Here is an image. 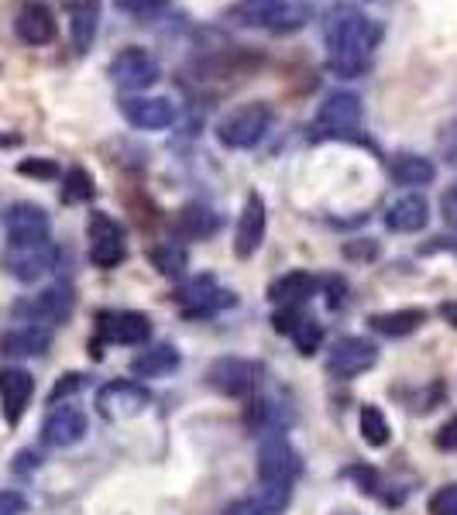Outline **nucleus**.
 <instances>
[{
	"mask_svg": "<svg viewBox=\"0 0 457 515\" xmlns=\"http://www.w3.org/2000/svg\"><path fill=\"white\" fill-rule=\"evenodd\" d=\"M440 316H444V320L451 323V327L457 330V299H451V303L440 306Z\"/></svg>",
	"mask_w": 457,
	"mask_h": 515,
	"instance_id": "obj_42",
	"label": "nucleus"
},
{
	"mask_svg": "<svg viewBox=\"0 0 457 515\" xmlns=\"http://www.w3.org/2000/svg\"><path fill=\"white\" fill-rule=\"evenodd\" d=\"M90 241V261L97 268H117L128 255L121 224H114L107 213H93L90 217Z\"/></svg>",
	"mask_w": 457,
	"mask_h": 515,
	"instance_id": "obj_14",
	"label": "nucleus"
},
{
	"mask_svg": "<svg viewBox=\"0 0 457 515\" xmlns=\"http://www.w3.org/2000/svg\"><path fill=\"white\" fill-rule=\"evenodd\" d=\"M430 220V203L420 193H403L396 203L385 210V227L392 234H416Z\"/></svg>",
	"mask_w": 457,
	"mask_h": 515,
	"instance_id": "obj_20",
	"label": "nucleus"
},
{
	"mask_svg": "<svg viewBox=\"0 0 457 515\" xmlns=\"http://www.w3.org/2000/svg\"><path fill=\"white\" fill-rule=\"evenodd\" d=\"M97 334L110 344H145L152 337V323L135 309H104L97 313Z\"/></svg>",
	"mask_w": 457,
	"mask_h": 515,
	"instance_id": "obj_13",
	"label": "nucleus"
},
{
	"mask_svg": "<svg viewBox=\"0 0 457 515\" xmlns=\"http://www.w3.org/2000/svg\"><path fill=\"white\" fill-rule=\"evenodd\" d=\"M317 134H351L361 128V97L358 93H330L327 100L320 103L317 121H313Z\"/></svg>",
	"mask_w": 457,
	"mask_h": 515,
	"instance_id": "obj_11",
	"label": "nucleus"
},
{
	"mask_svg": "<svg viewBox=\"0 0 457 515\" xmlns=\"http://www.w3.org/2000/svg\"><path fill=\"white\" fill-rule=\"evenodd\" d=\"M31 395H35V378L25 368H0V406L11 426L25 416Z\"/></svg>",
	"mask_w": 457,
	"mask_h": 515,
	"instance_id": "obj_18",
	"label": "nucleus"
},
{
	"mask_svg": "<svg viewBox=\"0 0 457 515\" xmlns=\"http://www.w3.org/2000/svg\"><path fill=\"white\" fill-rule=\"evenodd\" d=\"M117 4L124 7V11H152L155 4H162V0H117Z\"/></svg>",
	"mask_w": 457,
	"mask_h": 515,
	"instance_id": "obj_41",
	"label": "nucleus"
},
{
	"mask_svg": "<svg viewBox=\"0 0 457 515\" xmlns=\"http://www.w3.org/2000/svg\"><path fill=\"white\" fill-rule=\"evenodd\" d=\"M317 289H320L317 275L289 272V275H282V279L272 282L269 299H272L275 306H299V303H306L310 296H317Z\"/></svg>",
	"mask_w": 457,
	"mask_h": 515,
	"instance_id": "obj_24",
	"label": "nucleus"
},
{
	"mask_svg": "<svg viewBox=\"0 0 457 515\" xmlns=\"http://www.w3.org/2000/svg\"><path fill=\"white\" fill-rule=\"evenodd\" d=\"M49 213L35 203H14L4 217V231L11 248H28V244L49 241Z\"/></svg>",
	"mask_w": 457,
	"mask_h": 515,
	"instance_id": "obj_10",
	"label": "nucleus"
},
{
	"mask_svg": "<svg viewBox=\"0 0 457 515\" xmlns=\"http://www.w3.org/2000/svg\"><path fill=\"white\" fill-rule=\"evenodd\" d=\"M368 323H372V330L382 337H406V334H416V330L427 323V309L420 306L389 309V313H375Z\"/></svg>",
	"mask_w": 457,
	"mask_h": 515,
	"instance_id": "obj_25",
	"label": "nucleus"
},
{
	"mask_svg": "<svg viewBox=\"0 0 457 515\" xmlns=\"http://www.w3.org/2000/svg\"><path fill=\"white\" fill-rule=\"evenodd\" d=\"M183 316H193V320H207V316H217L224 309H231L238 303L231 289H220L214 279H196L193 285H186L183 292L176 296Z\"/></svg>",
	"mask_w": 457,
	"mask_h": 515,
	"instance_id": "obj_9",
	"label": "nucleus"
},
{
	"mask_svg": "<svg viewBox=\"0 0 457 515\" xmlns=\"http://www.w3.org/2000/svg\"><path fill=\"white\" fill-rule=\"evenodd\" d=\"M148 261L165 275V279H183L186 275V265H189V255L183 244H172V241H162L148 251Z\"/></svg>",
	"mask_w": 457,
	"mask_h": 515,
	"instance_id": "obj_28",
	"label": "nucleus"
},
{
	"mask_svg": "<svg viewBox=\"0 0 457 515\" xmlns=\"http://www.w3.org/2000/svg\"><path fill=\"white\" fill-rule=\"evenodd\" d=\"M310 11L296 0H238L227 7V21L251 31H293L306 25Z\"/></svg>",
	"mask_w": 457,
	"mask_h": 515,
	"instance_id": "obj_3",
	"label": "nucleus"
},
{
	"mask_svg": "<svg viewBox=\"0 0 457 515\" xmlns=\"http://www.w3.org/2000/svg\"><path fill=\"white\" fill-rule=\"evenodd\" d=\"M299 471H303V461H299L293 443H286L282 437L262 443V450H258V485H262V505L272 515L289 505Z\"/></svg>",
	"mask_w": 457,
	"mask_h": 515,
	"instance_id": "obj_2",
	"label": "nucleus"
},
{
	"mask_svg": "<svg viewBox=\"0 0 457 515\" xmlns=\"http://www.w3.org/2000/svg\"><path fill=\"white\" fill-rule=\"evenodd\" d=\"M389 176L399 182V186H430L437 179V165L423 155H396L389 165Z\"/></svg>",
	"mask_w": 457,
	"mask_h": 515,
	"instance_id": "obj_26",
	"label": "nucleus"
},
{
	"mask_svg": "<svg viewBox=\"0 0 457 515\" xmlns=\"http://www.w3.org/2000/svg\"><path fill=\"white\" fill-rule=\"evenodd\" d=\"M55 261H59V251H55L49 241L7 251V268H11V275L21 282H35V279H42V275H49L55 268Z\"/></svg>",
	"mask_w": 457,
	"mask_h": 515,
	"instance_id": "obj_16",
	"label": "nucleus"
},
{
	"mask_svg": "<svg viewBox=\"0 0 457 515\" xmlns=\"http://www.w3.org/2000/svg\"><path fill=\"white\" fill-rule=\"evenodd\" d=\"M25 498L18 491H0V515H25Z\"/></svg>",
	"mask_w": 457,
	"mask_h": 515,
	"instance_id": "obj_40",
	"label": "nucleus"
},
{
	"mask_svg": "<svg viewBox=\"0 0 457 515\" xmlns=\"http://www.w3.org/2000/svg\"><path fill=\"white\" fill-rule=\"evenodd\" d=\"M293 344L299 347V354H306V358H310V354H317L320 351V340H323V330H320V323L317 320H299L296 327H293Z\"/></svg>",
	"mask_w": 457,
	"mask_h": 515,
	"instance_id": "obj_32",
	"label": "nucleus"
},
{
	"mask_svg": "<svg viewBox=\"0 0 457 515\" xmlns=\"http://www.w3.org/2000/svg\"><path fill=\"white\" fill-rule=\"evenodd\" d=\"M430 515H457V485H444L430 495Z\"/></svg>",
	"mask_w": 457,
	"mask_h": 515,
	"instance_id": "obj_33",
	"label": "nucleus"
},
{
	"mask_svg": "<svg viewBox=\"0 0 457 515\" xmlns=\"http://www.w3.org/2000/svg\"><path fill=\"white\" fill-rule=\"evenodd\" d=\"M358 430H361V440H365L368 447H385V443L392 440V426H389V419H385V412L378 406L361 409Z\"/></svg>",
	"mask_w": 457,
	"mask_h": 515,
	"instance_id": "obj_29",
	"label": "nucleus"
},
{
	"mask_svg": "<svg viewBox=\"0 0 457 515\" xmlns=\"http://www.w3.org/2000/svg\"><path fill=\"white\" fill-rule=\"evenodd\" d=\"M73 303H76V296L66 289V285H52V289H45V292H38V296L25 299V303H18L14 313H18L25 323H31V327L49 330L73 313Z\"/></svg>",
	"mask_w": 457,
	"mask_h": 515,
	"instance_id": "obj_7",
	"label": "nucleus"
},
{
	"mask_svg": "<svg viewBox=\"0 0 457 515\" xmlns=\"http://www.w3.org/2000/svg\"><path fill=\"white\" fill-rule=\"evenodd\" d=\"M21 145V134H7V131H0V152H7V148H18Z\"/></svg>",
	"mask_w": 457,
	"mask_h": 515,
	"instance_id": "obj_43",
	"label": "nucleus"
},
{
	"mask_svg": "<svg viewBox=\"0 0 457 515\" xmlns=\"http://www.w3.org/2000/svg\"><path fill=\"white\" fill-rule=\"evenodd\" d=\"M83 385H86V378L80 375V371H69V375H62V378H59V385L52 388L49 402H52V406H59L62 399H69V395H76V392H80Z\"/></svg>",
	"mask_w": 457,
	"mask_h": 515,
	"instance_id": "obj_35",
	"label": "nucleus"
},
{
	"mask_svg": "<svg viewBox=\"0 0 457 515\" xmlns=\"http://www.w3.org/2000/svg\"><path fill=\"white\" fill-rule=\"evenodd\" d=\"M179 368V354L172 344H159V347H148L145 354H138L135 364H131V371H135L138 378H162L169 375V371Z\"/></svg>",
	"mask_w": 457,
	"mask_h": 515,
	"instance_id": "obj_27",
	"label": "nucleus"
},
{
	"mask_svg": "<svg viewBox=\"0 0 457 515\" xmlns=\"http://www.w3.org/2000/svg\"><path fill=\"white\" fill-rule=\"evenodd\" d=\"M433 443H437V450H444V454H454L457 450V416L447 419V423L433 433Z\"/></svg>",
	"mask_w": 457,
	"mask_h": 515,
	"instance_id": "obj_36",
	"label": "nucleus"
},
{
	"mask_svg": "<svg viewBox=\"0 0 457 515\" xmlns=\"http://www.w3.org/2000/svg\"><path fill=\"white\" fill-rule=\"evenodd\" d=\"M128 124H135L141 131H165L176 121V107L165 97H128L121 103Z\"/></svg>",
	"mask_w": 457,
	"mask_h": 515,
	"instance_id": "obj_19",
	"label": "nucleus"
},
{
	"mask_svg": "<svg viewBox=\"0 0 457 515\" xmlns=\"http://www.w3.org/2000/svg\"><path fill=\"white\" fill-rule=\"evenodd\" d=\"M220 227L217 213L214 210H203V206H189V210L183 213V231L193 234V237H207L214 234Z\"/></svg>",
	"mask_w": 457,
	"mask_h": 515,
	"instance_id": "obj_31",
	"label": "nucleus"
},
{
	"mask_svg": "<svg viewBox=\"0 0 457 515\" xmlns=\"http://www.w3.org/2000/svg\"><path fill=\"white\" fill-rule=\"evenodd\" d=\"M378 351L372 340L365 337H344L334 344V351L327 354V371L334 378H358L365 375L368 368H375Z\"/></svg>",
	"mask_w": 457,
	"mask_h": 515,
	"instance_id": "obj_12",
	"label": "nucleus"
},
{
	"mask_svg": "<svg viewBox=\"0 0 457 515\" xmlns=\"http://www.w3.org/2000/svg\"><path fill=\"white\" fill-rule=\"evenodd\" d=\"M86 437V416L76 406H55L42 423V440L49 447H73Z\"/></svg>",
	"mask_w": 457,
	"mask_h": 515,
	"instance_id": "obj_17",
	"label": "nucleus"
},
{
	"mask_svg": "<svg viewBox=\"0 0 457 515\" xmlns=\"http://www.w3.org/2000/svg\"><path fill=\"white\" fill-rule=\"evenodd\" d=\"M224 515H272V512L265 509L262 502H255V498H241V502H231V505H227Z\"/></svg>",
	"mask_w": 457,
	"mask_h": 515,
	"instance_id": "obj_39",
	"label": "nucleus"
},
{
	"mask_svg": "<svg viewBox=\"0 0 457 515\" xmlns=\"http://www.w3.org/2000/svg\"><path fill=\"white\" fill-rule=\"evenodd\" d=\"M107 76L128 93L131 90H148V86L159 79V62H155V55L148 49L131 45V49H124L114 62H110Z\"/></svg>",
	"mask_w": 457,
	"mask_h": 515,
	"instance_id": "obj_8",
	"label": "nucleus"
},
{
	"mask_svg": "<svg viewBox=\"0 0 457 515\" xmlns=\"http://www.w3.org/2000/svg\"><path fill=\"white\" fill-rule=\"evenodd\" d=\"M262 378H265V368L248 358H217L207 368V385L217 388L220 395H231V399L251 395L262 385Z\"/></svg>",
	"mask_w": 457,
	"mask_h": 515,
	"instance_id": "obj_5",
	"label": "nucleus"
},
{
	"mask_svg": "<svg viewBox=\"0 0 457 515\" xmlns=\"http://www.w3.org/2000/svg\"><path fill=\"white\" fill-rule=\"evenodd\" d=\"M18 172L28 179H55L59 176V165H55L52 158H25V162L18 165Z\"/></svg>",
	"mask_w": 457,
	"mask_h": 515,
	"instance_id": "obj_34",
	"label": "nucleus"
},
{
	"mask_svg": "<svg viewBox=\"0 0 457 515\" xmlns=\"http://www.w3.org/2000/svg\"><path fill=\"white\" fill-rule=\"evenodd\" d=\"M97 196V182H93L90 172L83 165H73L66 172V186H62V200L66 203H90Z\"/></svg>",
	"mask_w": 457,
	"mask_h": 515,
	"instance_id": "obj_30",
	"label": "nucleus"
},
{
	"mask_svg": "<svg viewBox=\"0 0 457 515\" xmlns=\"http://www.w3.org/2000/svg\"><path fill=\"white\" fill-rule=\"evenodd\" d=\"M52 344V334L45 327H14L7 330L4 337H0V354L4 358H38V354H45Z\"/></svg>",
	"mask_w": 457,
	"mask_h": 515,
	"instance_id": "obj_21",
	"label": "nucleus"
},
{
	"mask_svg": "<svg viewBox=\"0 0 457 515\" xmlns=\"http://www.w3.org/2000/svg\"><path fill=\"white\" fill-rule=\"evenodd\" d=\"M440 217L451 227H457V179L444 189V196H440Z\"/></svg>",
	"mask_w": 457,
	"mask_h": 515,
	"instance_id": "obj_38",
	"label": "nucleus"
},
{
	"mask_svg": "<svg viewBox=\"0 0 457 515\" xmlns=\"http://www.w3.org/2000/svg\"><path fill=\"white\" fill-rule=\"evenodd\" d=\"M97 28H100V0H76L69 7V38H73L76 55H86L93 49Z\"/></svg>",
	"mask_w": 457,
	"mask_h": 515,
	"instance_id": "obj_22",
	"label": "nucleus"
},
{
	"mask_svg": "<svg viewBox=\"0 0 457 515\" xmlns=\"http://www.w3.org/2000/svg\"><path fill=\"white\" fill-rule=\"evenodd\" d=\"M440 155H444L447 165H457V121H451L440 134Z\"/></svg>",
	"mask_w": 457,
	"mask_h": 515,
	"instance_id": "obj_37",
	"label": "nucleus"
},
{
	"mask_svg": "<svg viewBox=\"0 0 457 515\" xmlns=\"http://www.w3.org/2000/svg\"><path fill=\"white\" fill-rule=\"evenodd\" d=\"M148 402H152V392H148L141 382H128V378L104 385V388H100V395H97L100 416L114 419V423H124V419L141 416V412L148 409Z\"/></svg>",
	"mask_w": 457,
	"mask_h": 515,
	"instance_id": "obj_6",
	"label": "nucleus"
},
{
	"mask_svg": "<svg viewBox=\"0 0 457 515\" xmlns=\"http://www.w3.org/2000/svg\"><path fill=\"white\" fill-rule=\"evenodd\" d=\"M265 231H269V210H265L262 196H248L241 217H238V231H234V255L238 258H251L265 241Z\"/></svg>",
	"mask_w": 457,
	"mask_h": 515,
	"instance_id": "obj_15",
	"label": "nucleus"
},
{
	"mask_svg": "<svg viewBox=\"0 0 457 515\" xmlns=\"http://www.w3.org/2000/svg\"><path fill=\"white\" fill-rule=\"evenodd\" d=\"M14 31H18V38L28 45H49L55 38V18L49 7L31 0V4L21 7L18 21H14Z\"/></svg>",
	"mask_w": 457,
	"mask_h": 515,
	"instance_id": "obj_23",
	"label": "nucleus"
},
{
	"mask_svg": "<svg viewBox=\"0 0 457 515\" xmlns=\"http://www.w3.org/2000/svg\"><path fill=\"white\" fill-rule=\"evenodd\" d=\"M440 248H451V251H457V227H454V234H451V237H440Z\"/></svg>",
	"mask_w": 457,
	"mask_h": 515,
	"instance_id": "obj_44",
	"label": "nucleus"
},
{
	"mask_svg": "<svg viewBox=\"0 0 457 515\" xmlns=\"http://www.w3.org/2000/svg\"><path fill=\"white\" fill-rule=\"evenodd\" d=\"M327 35V62L337 76H361L372 66V55L382 42V28L358 7H334L323 21Z\"/></svg>",
	"mask_w": 457,
	"mask_h": 515,
	"instance_id": "obj_1",
	"label": "nucleus"
},
{
	"mask_svg": "<svg viewBox=\"0 0 457 515\" xmlns=\"http://www.w3.org/2000/svg\"><path fill=\"white\" fill-rule=\"evenodd\" d=\"M272 128V107L262 100H251L234 107L224 121L217 124V141L231 152H244V148H255L265 138V131Z\"/></svg>",
	"mask_w": 457,
	"mask_h": 515,
	"instance_id": "obj_4",
	"label": "nucleus"
}]
</instances>
